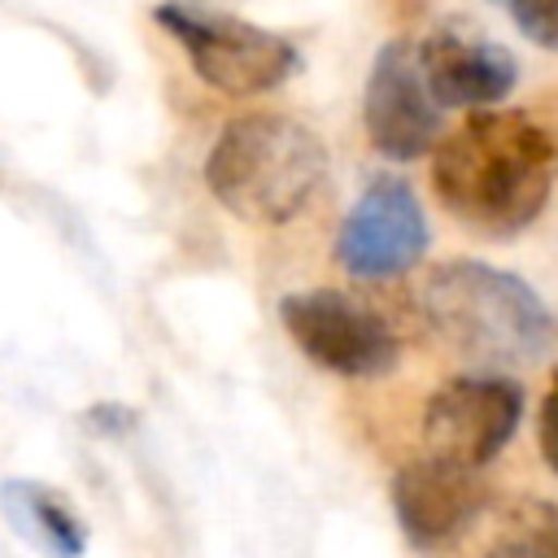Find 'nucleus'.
<instances>
[{
    "mask_svg": "<svg viewBox=\"0 0 558 558\" xmlns=\"http://www.w3.org/2000/svg\"><path fill=\"white\" fill-rule=\"evenodd\" d=\"M519 418H523L519 384L501 375H458L440 384L423 410L427 458L480 471L510 445Z\"/></svg>",
    "mask_w": 558,
    "mask_h": 558,
    "instance_id": "obj_6",
    "label": "nucleus"
},
{
    "mask_svg": "<svg viewBox=\"0 0 558 558\" xmlns=\"http://www.w3.org/2000/svg\"><path fill=\"white\" fill-rule=\"evenodd\" d=\"M501 4H506V0H501Z\"/></svg>",
    "mask_w": 558,
    "mask_h": 558,
    "instance_id": "obj_16",
    "label": "nucleus"
},
{
    "mask_svg": "<svg viewBox=\"0 0 558 558\" xmlns=\"http://www.w3.org/2000/svg\"><path fill=\"white\" fill-rule=\"evenodd\" d=\"M558 140L527 113L480 109L436 144L432 187L466 231L506 240L536 222L554 192Z\"/></svg>",
    "mask_w": 558,
    "mask_h": 558,
    "instance_id": "obj_1",
    "label": "nucleus"
},
{
    "mask_svg": "<svg viewBox=\"0 0 558 558\" xmlns=\"http://www.w3.org/2000/svg\"><path fill=\"white\" fill-rule=\"evenodd\" d=\"M323 140L283 113L231 118L205 157V187L214 201L253 227L292 222L323 187Z\"/></svg>",
    "mask_w": 558,
    "mask_h": 558,
    "instance_id": "obj_3",
    "label": "nucleus"
},
{
    "mask_svg": "<svg viewBox=\"0 0 558 558\" xmlns=\"http://www.w3.org/2000/svg\"><path fill=\"white\" fill-rule=\"evenodd\" d=\"M536 445H541L545 466L558 475V375L549 379V392H545V401H541V418H536Z\"/></svg>",
    "mask_w": 558,
    "mask_h": 558,
    "instance_id": "obj_14",
    "label": "nucleus"
},
{
    "mask_svg": "<svg viewBox=\"0 0 558 558\" xmlns=\"http://www.w3.org/2000/svg\"><path fill=\"white\" fill-rule=\"evenodd\" d=\"M480 480L466 466L440 462V458H418L405 462L392 475V510L410 545L436 549L453 541L475 514H480Z\"/></svg>",
    "mask_w": 558,
    "mask_h": 558,
    "instance_id": "obj_9",
    "label": "nucleus"
},
{
    "mask_svg": "<svg viewBox=\"0 0 558 558\" xmlns=\"http://www.w3.org/2000/svg\"><path fill=\"white\" fill-rule=\"evenodd\" d=\"M4 523L44 558H78L87 549V523L74 501L39 480H4L0 484Z\"/></svg>",
    "mask_w": 558,
    "mask_h": 558,
    "instance_id": "obj_11",
    "label": "nucleus"
},
{
    "mask_svg": "<svg viewBox=\"0 0 558 558\" xmlns=\"http://www.w3.org/2000/svg\"><path fill=\"white\" fill-rule=\"evenodd\" d=\"M427 253L423 205L401 179H375L336 231V262L357 279L405 275Z\"/></svg>",
    "mask_w": 558,
    "mask_h": 558,
    "instance_id": "obj_8",
    "label": "nucleus"
},
{
    "mask_svg": "<svg viewBox=\"0 0 558 558\" xmlns=\"http://www.w3.org/2000/svg\"><path fill=\"white\" fill-rule=\"evenodd\" d=\"M279 323L292 344L323 371L344 379H371L397 366L401 344L392 327L362 301L336 288H305L279 301Z\"/></svg>",
    "mask_w": 558,
    "mask_h": 558,
    "instance_id": "obj_5",
    "label": "nucleus"
},
{
    "mask_svg": "<svg viewBox=\"0 0 558 558\" xmlns=\"http://www.w3.org/2000/svg\"><path fill=\"white\" fill-rule=\"evenodd\" d=\"M362 126L371 148L388 161H414L436 144L440 105L427 92L418 52L405 39H392L375 52V65L362 92Z\"/></svg>",
    "mask_w": 558,
    "mask_h": 558,
    "instance_id": "obj_7",
    "label": "nucleus"
},
{
    "mask_svg": "<svg viewBox=\"0 0 558 558\" xmlns=\"http://www.w3.org/2000/svg\"><path fill=\"white\" fill-rule=\"evenodd\" d=\"M153 22L183 48L201 83L222 96H262L296 74V44L244 17L166 0L153 9Z\"/></svg>",
    "mask_w": 558,
    "mask_h": 558,
    "instance_id": "obj_4",
    "label": "nucleus"
},
{
    "mask_svg": "<svg viewBox=\"0 0 558 558\" xmlns=\"http://www.w3.org/2000/svg\"><path fill=\"white\" fill-rule=\"evenodd\" d=\"M418 310L475 366H527L558 340V323L532 283L471 257L440 262L418 288Z\"/></svg>",
    "mask_w": 558,
    "mask_h": 558,
    "instance_id": "obj_2",
    "label": "nucleus"
},
{
    "mask_svg": "<svg viewBox=\"0 0 558 558\" xmlns=\"http://www.w3.org/2000/svg\"><path fill=\"white\" fill-rule=\"evenodd\" d=\"M506 9L523 31V39L558 52V0H506Z\"/></svg>",
    "mask_w": 558,
    "mask_h": 558,
    "instance_id": "obj_12",
    "label": "nucleus"
},
{
    "mask_svg": "<svg viewBox=\"0 0 558 558\" xmlns=\"http://www.w3.org/2000/svg\"><path fill=\"white\" fill-rule=\"evenodd\" d=\"M484 558H558V527H554V523L523 527L519 536L497 541Z\"/></svg>",
    "mask_w": 558,
    "mask_h": 558,
    "instance_id": "obj_13",
    "label": "nucleus"
},
{
    "mask_svg": "<svg viewBox=\"0 0 558 558\" xmlns=\"http://www.w3.org/2000/svg\"><path fill=\"white\" fill-rule=\"evenodd\" d=\"M418 70L440 109H493L519 78V65L501 44H484L458 26H440L418 44Z\"/></svg>",
    "mask_w": 558,
    "mask_h": 558,
    "instance_id": "obj_10",
    "label": "nucleus"
},
{
    "mask_svg": "<svg viewBox=\"0 0 558 558\" xmlns=\"http://www.w3.org/2000/svg\"><path fill=\"white\" fill-rule=\"evenodd\" d=\"M83 423H87L92 432H100V436H122V432L135 423V414H131L126 405H118V401H100V405H92V410L83 414Z\"/></svg>",
    "mask_w": 558,
    "mask_h": 558,
    "instance_id": "obj_15",
    "label": "nucleus"
}]
</instances>
